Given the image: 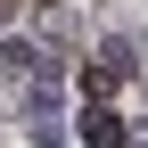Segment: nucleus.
Returning a JSON list of instances; mask_svg holds the SVG:
<instances>
[{"instance_id": "f257e3e1", "label": "nucleus", "mask_w": 148, "mask_h": 148, "mask_svg": "<svg viewBox=\"0 0 148 148\" xmlns=\"http://www.w3.org/2000/svg\"><path fill=\"white\" fill-rule=\"evenodd\" d=\"M82 140L90 148H123V123L107 115V107H90V115H82Z\"/></svg>"}, {"instance_id": "f03ea898", "label": "nucleus", "mask_w": 148, "mask_h": 148, "mask_svg": "<svg viewBox=\"0 0 148 148\" xmlns=\"http://www.w3.org/2000/svg\"><path fill=\"white\" fill-rule=\"evenodd\" d=\"M8 8H16V0H0V25H8Z\"/></svg>"}]
</instances>
